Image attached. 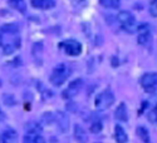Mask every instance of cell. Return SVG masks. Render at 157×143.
Here are the masks:
<instances>
[{"label": "cell", "instance_id": "obj_1", "mask_svg": "<svg viewBox=\"0 0 157 143\" xmlns=\"http://www.w3.org/2000/svg\"><path fill=\"white\" fill-rule=\"evenodd\" d=\"M18 27L14 24H6L0 29V47L5 55L13 54L20 47V38L18 35Z\"/></svg>", "mask_w": 157, "mask_h": 143}, {"label": "cell", "instance_id": "obj_2", "mask_svg": "<svg viewBox=\"0 0 157 143\" xmlns=\"http://www.w3.org/2000/svg\"><path fill=\"white\" fill-rule=\"evenodd\" d=\"M69 74H71V69L68 68V66L64 64V63H60V64H58V66L54 67L53 72H52V74H50L49 81L53 85L59 87L67 81Z\"/></svg>", "mask_w": 157, "mask_h": 143}, {"label": "cell", "instance_id": "obj_3", "mask_svg": "<svg viewBox=\"0 0 157 143\" xmlns=\"http://www.w3.org/2000/svg\"><path fill=\"white\" fill-rule=\"evenodd\" d=\"M117 19H118L121 27L124 32L132 34L135 33V30L137 29V24H136V19L135 17L131 14L129 11L127 10H122L118 13V15H117Z\"/></svg>", "mask_w": 157, "mask_h": 143}, {"label": "cell", "instance_id": "obj_4", "mask_svg": "<svg viewBox=\"0 0 157 143\" xmlns=\"http://www.w3.org/2000/svg\"><path fill=\"white\" fill-rule=\"evenodd\" d=\"M113 102H114V94L112 93L111 89H106L97 96L96 107L98 109H107L113 104Z\"/></svg>", "mask_w": 157, "mask_h": 143}, {"label": "cell", "instance_id": "obj_5", "mask_svg": "<svg viewBox=\"0 0 157 143\" xmlns=\"http://www.w3.org/2000/svg\"><path fill=\"white\" fill-rule=\"evenodd\" d=\"M141 85L145 92L152 93L157 88V73H146L141 78Z\"/></svg>", "mask_w": 157, "mask_h": 143}, {"label": "cell", "instance_id": "obj_6", "mask_svg": "<svg viewBox=\"0 0 157 143\" xmlns=\"http://www.w3.org/2000/svg\"><path fill=\"white\" fill-rule=\"evenodd\" d=\"M83 88V81L81 78H78V79H74L73 82L69 83V85L64 89V92L62 93V97L64 99H71L73 98L74 96H77L78 93L81 92V89Z\"/></svg>", "mask_w": 157, "mask_h": 143}, {"label": "cell", "instance_id": "obj_7", "mask_svg": "<svg viewBox=\"0 0 157 143\" xmlns=\"http://www.w3.org/2000/svg\"><path fill=\"white\" fill-rule=\"evenodd\" d=\"M62 48L64 49V51L71 57H77L82 53V44L77 40H73V39H69V40H65L62 43Z\"/></svg>", "mask_w": 157, "mask_h": 143}, {"label": "cell", "instance_id": "obj_8", "mask_svg": "<svg viewBox=\"0 0 157 143\" xmlns=\"http://www.w3.org/2000/svg\"><path fill=\"white\" fill-rule=\"evenodd\" d=\"M54 118H56V122L59 127V131L62 133H67L68 132V128H69V119H68V117L65 115L63 112H57L56 115H54Z\"/></svg>", "mask_w": 157, "mask_h": 143}, {"label": "cell", "instance_id": "obj_9", "mask_svg": "<svg viewBox=\"0 0 157 143\" xmlns=\"http://www.w3.org/2000/svg\"><path fill=\"white\" fill-rule=\"evenodd\" d=\"M73 136H74L75 141H77V142H79V143H86V142L88 141L87 132L84 131V128H83L81 124H75V126H74Z\"/></svg>", "mask_w": 157, "mask_h": 143}, {"label": "cell", "instance_id": "obj_10", "mask_svg": "<svg viewBox=\"0 0 157 143\" xmlns=\"http://www.w3.org/2000/svg\"><path fill=\"white\" fill-rule=\"evenodd\" d=\"M114 117L117 121L121 122H126L128 119V113H127V107L124 103H120V106L116 108L114 111Z\"/></svg>", "mask_w": 157, "mask_h": 143}, {"label": "cell", "instance_id": "obj_11", "mask_svg": "<svg viewBox=\"0 0 157 143\" xmlns=\"http://www.w3.org/2000/svg\"><path fill=\"white\" fill-rule=\"evenodd\" d=\"M32 5L36 9L47 10V9H52L56 5V0H32Z\"/></svg>", "mask_w": 157, "mask_h": 143}, {"label": "cell", "instance_id": "obj_12", "mask_svg": "<svg viewBox=\"0 0 157 143\" xmlns=\"http://www.w3.org/2000/svg\"><path fill=\"white\" fill-rule=\"evenodd\" d=\"M24 128H25V131H27V133L28 134H39L42 132V124L39 123V122H36V121H30V122H28L27 124L24 126Z\"/></svg>", "mask_w": 157, "mask_h": 143}, {"label": "cell", "instance_id": "obj_13", "mask_svg": "<svg viewBox=\"0 0 157 143\" xmlns=\"http://www.w3.org/2000/svg\"><path fill=\"white\" fill-rule=\"evenodd\" d=\"M114 138L118 143H126L127 139H128L127 138V133L124 132V129L120 124H117L114 127Z\"/></svg>", "mask_w": 157, "mask_h": 143}, {"label": "cell", "instance_id": "obj_14", "mask_svg": "<svg viewBox=\"0 0 157 143\" xmlns=\"http://www.w3.org/2000/svg\"><path fill=\"white\" fill-rule=\"evenodd\" d=\"M150 40H151V33H150V30H148L147 27H146L145 30H141V32H140L138 38H137V42H138V44H141V45H147V44L150 43Z\"/></svg>", "mask_w": 157, "mask_h": 143}, {"label": "cell", "instance_id": "obj_15", "mask_svg": "<svg viewBox=\"0 0 157 143\" xmlns=\"http://www.w3.org/2000/svg\"><path fill=\"white\" fill-rule=\"evenodd\" d=\"M18 134L14 129H6L3 134V143H17Z\"/></svg>", "mask_w": 157, "mask_h": 143}, {"label": "cell", "instance_id": "obj_16", "mask_svg": "<svg viewBox=\"0 0 157 143\" xmlns=\"http://www.w3.org/2000/svg\"><path fill=\"white\" fill-rule=\"evenodd\" d=\"M137 136L141 138V141L143 142V143H150V133H148V131L145 128V127H142V126H140V127H137Z\"/></svg>", "mask_w": 157, "mask_h": 143}, {"label": "cell", "instance_id": "obj_17", "mask_svg": "<svg viewBox=\"0 0 157 143\" xmlns=\"http://www.w3.org/2000/svg\"><path fill=\"white\" fill-rule=\"evenodd\" d=\"M23 143H44V138L40 134H27L23 139Z\"/></svg>", "mask_w": 157, "mask_h": 143}, {"label": "cell", "instance_id": "obj_18", "mask_svg": "<svg viewBox=\"0 0 157 143\" xmlns=\"http://www.w3.org/2000/svg\"><path fill=\"white\" fill-rule=\"evenodd\" d=\"M9 4L15 10H18L20 13H24L25 10H27V5H25L24 0H9Z\"/></svg>", "mask_w": 157, "mask_h": 143}, {"label": "cell", "instance_id": "obj_19", "mask_svg": "<svg viewBox=\"0 0 157 143\" xmlns=\"http://www.w3.org/2000/svg\"><path fill=\"white\" fill-rule=\"evenodd\" d=\"M99 3L102 6L109 9H117L120 6V0H99Z\"/></svg>", "mask_w": 157, "mask_h": 143}, {"label": "cell", "instance_id": "obj_20", "mask_svg": "<svg viewBox=\"0 0 157 143\" xmlns=\"http://www.w3.org/2000/svg\"><path fill=\"white\" fill-rule=\"evenodd\" d=\"M3 100H4L5 104H6V106H9V107H11V106L17 104L15 97L13 96V94H4V96H3Z\"/></svg>", "mask_w": 157, "mask_h": 143}, {"label": "cell", "instance_id": "obj_21", "mask_svg": "<svg viewBox=\"0 0 157 143\" xmlns=\"http://www.w3.org/2000/svg\"><path fill=\"white\" fill-rule=\"evenodd\" d=\"M148 121L153 124H157V104L151 109V112L148 113Z\"/></svg>", "mask_w": 157, "mask_h": 143}, {"label": "cell", "instance_id": "obj_22", "mask_svg": "<svg viewBox=\"0 0 157 143\" xmlns=\"http://www.w3.org/2000/svg\"><path fill=\"white\" fill-rule=\"evenodd\" d=\"M102 131V123L99 121H94V123H92V126H90V132L92 133H99Z\"/></svg>", "mask_w": 157, "mask_h": 143}, {"label": "cell", "instance_id": "obj_23", "mask_svg": "<svg viewBox=\"0 0 157 143\" xmlns=\"http://www.w3.org/2000/svg\"><path fill=\"white\" fill-rule=\"evenodd\" d=\"M150 14L157 18V0H152V3L150 5Z\"/></svg>", "mask_w": 157, "mask_h": 143}, {"label": "cell", "instance_id": "obj_24", "mask_svg": "<svg viewBox=\"0 0 157 143\" xmlns=\"http://www.w3.org/2000/svg\"><path fill=\"white\" fill-rule=\"evenodd\" d=\"M5 119V113L3 112V109H2V107H0V122H3Z\"/></svg>", "mask_w": 157, "mask_h": 143}]
</instances>
